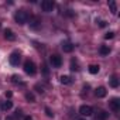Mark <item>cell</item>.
<instances>
[{"mask_svg": "<svg viewBox=\"0 0 120 120\" xmlns=\"http://www.w3.org/2000/svg\"><path fill=\"white\" fill-rule=\"evenodd\" d=\"M28 19H30V14H28L26 10H19V11H16V14H14V20H16V23L20 24V26L26 24V23L28 21Z\"/></svg>", "mask_w": 120, "mask_h": 120, "instance_id": "obj_1", "label": "cell"}, {"mask_svg": "<svg viewBox=\"0 0 120 120\" xmlns=\"http://www.w3.org/2000/svg\"><path fill=\"white\" fill-rule=\"evenodd\" d=\"M24 72L27 75H31V76L37 74V67H35V64L33 61H30V59L24 62Z\"/></svg>", "mask_w": 120, "mask_h": 120, "instance_id": "obj_2", "label": "cell"}, {"mask_svg": "<svg viewBox=\"0 0 120 120\" xmlns=\"http://www.w3.org/2000/svg\"><path fill=\"white\" fill-rule=\"evenodd\" d=\"M9 61H10V64H11L13 67L19 65V64H20V61H21V55H20V52H19V51L11 52V54H10V56H9Z\"/></svg>", "mask_w": 120, "mask_h": 120, "instance_id": "obj_3", "label": "cell"}, {"mask_svg": "<svg viewBox=\"0 0 120 120\" xmlns=\"http://www.w3.org/2000/svg\"><path fill=\"white\" fill-rule=\"evenodd\" d=\"M54 7H55V3L52 2V0H42V2H41V9H42V11L49 13V11H52Z\"/></svg>", "mask_w": 120, "mask_h": 120, "instance_id": "obj_4", "label": "cell"}, {"mask_svg": "<svg viewBox=\"0 0 120 120\" xmlns=\"http://www.w3.org/2000/svg\"><path fill=\"white\" fill-rule=\"evenodd\" d=\"M49 62H51V65H52V67L59 68V67L62 65V58L59 56L58 54H54V55H51V58H49Z\"/></svg>", "mask_w": 120, "mask_h": 120, "instance_id": "obj_5", "label": "cell"}, {"mask_svg": "<svg viewBox=\"0 0 120 120\" xmlns=\"http://www.w3.org/2000/svg\"><path fill=\"white\" fill-rule=\"evenodd\" d=\"M79 114H82V116H92L93 114V109L90 107V106H88V105H82L81 107H79Z\"/></svg>", "mask_w": 120, "mask_h": 120, "instance_id": "obj_6", "label": "cell"}, {"mask_svg": "<svg viewBox=\"0 0 120 120\" xmlns=\"http://www.w3.org/2000/svg\"><path fill=\"white\" fill-rule=\"evenodd\" d=\"M109 106L113 112H119L120 110V99L119 98H113L110 102H109Z\"/></svg>", "mask_w": 120, "mask_h": 120, "instance_id": "obj_7", "label": "cell"}, {"mask_svg": "<svg viewBox=\"0 0 120 120\" xmlns=\"http://www.w3.org/2000/svg\"><path fill=\"white\" fill-rule=\"evenodd\" d=\"M28 20H30V26H31L33 28H37L38 26H41V19H40V17H37V16L30 17Z\"/></svg>", "mask_w": 120, "mask_h": 120, "instance_id": "obj_8", "label": "cell"}, {"mask_svg": "<svg viewBox=\"0 0 120 120\" xmlns=\"http://www.w3.org/2000/svg\"><path fill=\"white\" fill-rule=\"evenodd\" d=\"M4 38H6L7 41H14V40H16V34H14L10 28H6V30H4Z\"/></svg>", "mask_w": 120, "mask_h": 120, "instance_id": "obj_9", "label": "cell"}, {"mask_svg": "<svg viewBox=\"0 0 120 120\" xmlns=\"http://www.w3.org/2000/svg\"><path fill=\"white\" fill-rule=\"evenodd\" d=\"M74 48H75V45L71 44L69 41H64V42H62V49H64V52H72Z\"/></svg>", "mask_w": 120, "mask_h": 120, "instance_id": "obj_10", "label": "cell"}, {"mask_svg": "<svg viewBox=\"0 0 120 120\" xmlns=\"http://www.w3.org/2000/svg\"><path fill=\"white\" fill-rule=\"evenodd\" d=\"M106 93H107V90H106V88H103V86H99V88L95 89V95H96V98H105Z\"/></svg>", "mask_w": 120, "mask_h": 120, "instance_id": "obj_11", "label": "cell"}, {"mask_svg": "<svg viewBox=\"0 0 120 120\" xmlns=\"http://www.w3.org/2000/svg\"><path fill=\"white\" fill-rule=\"evenodd\" d=\"M107 117H109V113L106 110H99L98 114H96V117H95V120H106Z\"/></svg>", "mask_w": 120, "mask_h": 120, "instance_id": "obj_12", "label": "cell"}, {"mask_svg": "<svg viewBox=\"0 0 120 120\" xmlns=\"http://www.w3.org/2000/svg\"><path fill=\"white\" fill-rule=\"evenodd\" d=\"M109 83H110V86H112V88H117V86H119V83H120V81H119L117 75H112V76H110V79H109Z\"/></svg>", "mask_w": 120, "mask_h": 120, "instance_id": "obj_13", "label": "cell"}, {"mask_svg": "<svg viewBox=\"0 0 120 120\" xmlns=\"http://www.w3.org/2000/svg\"><path fill=\"white\" fill-rule=\"evenodd\" d=\"M99 54H100L102 56H106V55L110 54V48H109L107 45H100V48H99Z\"/></svg>", "mask_w": 120, "mask_h": 120, "instance_id": "obj_14", "label": "cell"}, {"mask_svg": "<svg viewBox=\"0 0 120 120\" xmlns=\"http://www.w3.org/2000/svg\"><path fill=\"white\" fill-rule=\"evenodd\" d=\"M59 81H61L62 85H71V83H72V79H71V76H68V75H62L61 78H59Z\"/></svg>", "mask_w": 120, "mask_h": 120, "instance_id": "obj_15", "label": "cell"}, {"mask_svg": "<svg viewBox=\"0 0 120 120\" xmlns=\"http://www.w3.org/2000/svg\"><path fill=\"white\" fill-rule=\"evenodd\" d=\"M99 65H95V64H92V65H89V68H88V71L92 74V75H96L98 72H99Z\"/></svg>", "mask_w": 120, "mask_h": 120, "instance_id": "obj_16", "label": "cell"}, {"mask_svg": "<svg viewBox=\"0 0 120 120\" xmlns=\"http://www.w3.org/2000/svg\"><path fill=\"white\" fill-rule=\"evenodd\" d=\"M109 7H110V11H112V14H117V6H116V2H109Z\"/></svg>", "mask_w": 120, "mask_h": 120, "instance_id": "obj_17", "label": "cell"}, {"mask_svg": "<svg viewBox=\"0 0 120 120\" xmlns=\"http://www.w3.org/2000/svg\"><path fill=\"white\" fill-rule=\"evenodd\" d=\"M11 107H13V102H10V100H6V102L2 103V109L3 110H10Z\"/></svg>", "mask_w": 120, "mask_h": 120, "instance_id": "obj_18", "label": "cell"}, {"mask_svg": "<svg viewBox=\"0 0 120 120\" xmlns=\"http://www.w3.org/2000/svg\"><path fill=\"white\" fill-rule=\"evenodd\" d=\"M26 99H27L30 103H34V102H35V96H34L31 92H27V93H26Z\"/></svg>", "mask_w": 120, "mask_h": 120, "instance_id": "obj_19", "label": "cell"}, {"mask_svg": "<svg viewBox=\"0 0 120 120\" xmlns=\"http://www.w3.org/2000/svg\"><path fill=\"white\" fill-rule=\"evenodd\" d=\"M71 71H79V68H78V62L75 61V59H72V61H71Z\"/></svg>", "mask_w": 120, "mask_h": 120, "instance_id": "obj_20", "label": "cell"}, {"mask_svg": "<svg viewBox=\"0 0 120 120\" xmlns=\"http://www.w3.org/2000/svg\"><path fill=\"white\" fill-rule=\"evenodd\" d=\"M11 81H13V83H21V85H23L21 78H20L19 75H13V76H11Z\"/></svg>", "mask_w": 120, "mask_h": 120, "instance_id": "obj_21", "label": "cell"}, {"mask_svg": "<svg viewBox=\"0 0 120 120\" xmlns=\"http://www.w3.org/2000/svg\"><path fill=\"white\" fill-rule=\"evenodd\" d=\"M113 37H114V33H113V31H109V33L105 34V38H106V40H112Z\"/></svg>", "mask_w": 120, "mask_h": 120, "instance_id": "obj_22", "label": "cell"}, {"mask_svg": "<svg viewBox=\"0 0 120 120\" xmlns=\"http://www.w3.org/2000/svg\"><path fill=\"white\" fill-rule=\"evenodd\" d=\"M42 74H44L45 76H48V74H49V69H48V67H47L45 64H42Z\"/></svg>", "mask_w": 120, "mask_h": 120, "instance_id": "obj_23", "label": "cell"}, {"mask_svg": "<svg viewBox=\"0 0 120 120\" xmlns=\"http://www.w3.org/2000/svg\"><path fill=\"white\" fill-rule=\"evenodd\" d=\"M45 113H47L48 117H54V113H52V110H51L49 107H45Z\"/></svg>", "mask_w": 120, "mask_h": 120, "instance_id": "obj_24", "label": "cell"}, {"mask_svg": "<svg viewBox=\"0 0 120 120\" xmlns=\"http://www.w3.org/2000/svg\"><path fill=\"white\" fill-rule=\"evenodd\" d=\"M16 117H17V119H21V117H23V114H21V110H20V109H17V110H16Z\"/></svg>", "mask_w": 120, "mask_h": 120, "instance_id": "obj_25", "label": "cell"}, {"mask_svg": "<svg viewBox=\"0 0 120 120\" xmlns=\"http://www.w3.org/2000/svg\"><path fill=\"white\" fill-rule=\"evenodd\" d=\"M35 89H37V92H40V93H42L44 90H42V88L40 86V85H35Z\"/></svg>", "mask_w": 120, "mask_h": 120, "instance_id": "obj_26", "label": "cell"}, {"mask_svg": "<svg viewBox=\"0 0 120 120\" xmlns=\"http://www.w3.org/2000/svg\"><path fill=\"white\" fill-rule=\"evenodd\" d=\"M23 120H33V117H31V116H24Z\"/></svg>", "mask_w": 120, "mask_h": 120, "instance_id": "obj_27", "label": "cell"}, {"mask_svg": "<svg viewBox=\"0 0 120 120\" xmlns=\"http://www.w3.org/2000/svg\"><path fill=\"white\" fill-rule=\"evenodd\" d=\"M99 26H100V27H106V21H100Z\"/></svg>", "mask_w": 120, "mask_h": 120, "instance_id": "obj_28", "label": "cell"}, {"mask_svg": "<svg viewBox=\"0 0 120 120\" xmlns=\"http://www.w3.org/2000/svg\"><path fill=\"white\" fill-rule=\"evenodd\" d=\"M11 96H13L11 92H6V98H11Z\"/></svg>", "mask_w": 120, "mask_h": 120, "instance_id": "obj_29", "label": "cell"}, {"mask_svg": "<svg viewBox=\"0 0 120 120\" xmlns=\"http://www.w3.org/2000/svg\"><path fill=\"white\" fill-rule=\"evenodd\" d=\"M6 120H14V117H11V116H7V117H6Z\"/></svg>", "mask_w": 120, "mask_h": 120, "instance_id": "obj_30", "label": "cell"}, {"mask_svg": "<svg viewBox=\"0 0 120 120\" xmlns=\"http://www.w3.org/2000/svg\"><path fill=\"white\" fill-rule=\"evenodd\" d=\"M78 120H86V119H78Z\"/></svg>", "mask_w": 120, "mask_h": 120, "instance_id": "obj_31", "label": "cell"}, {"mask_svg": "<svg viewBox=\"0 0 120 120\" xmlns=\"http://www.w3.org/2000/svg\"><path fill=\"white\" fill-rule=\"evenodd\" d=\"M0 27H2V24H0Z\"/></svg>", "mask_w": 120, "mask_h": 120, "instance_id": "obj_32", "label": "cell"}]
</instances>
